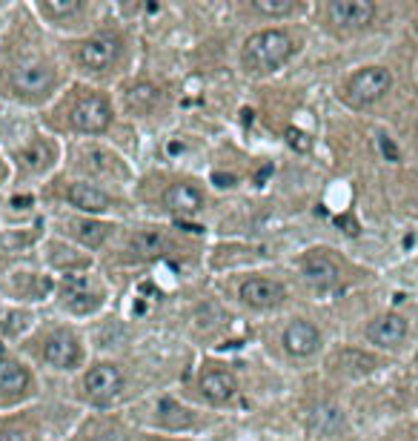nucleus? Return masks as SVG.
Wrapping results in <instances>:
<instances>
[{"label": "nucleus", "mask_w": 418, "mask_h": 441, "mask_svg": "<svg viewBox=\"0 0 418 441\" xmlns=\"http://www.w3.org/2000/svg\"><path fill=\"white\" fill-rule=\"evenodd\" d=\"M292 52H296V40H292L286 32H258L243 43V66L249 72H272L278 66H284Z\"/></svg>", "instance_id": "f257e3e1"}, {"label": "nucleus", "mask_w": 418, "mask_h": 441, "mask_svg": "<svg viewBox=\"0 0 418 441\" xmlns=\"http://www.w3.org/2000/svg\"><path fill=\"white\" fill-rule=\"evenodd\" d=\"M393 86V75L384 69V66H367L361 72H355L350 80H347V89H344V98L350 106L355 109H364L369 104H375L379 98H384Z\"/></svg>", "instance_id": "f03ea898"}, {"label": "nucleus", "mask_w": 418, "mask_h": 441, "mask_svg": "<svg viewBox=\"0 0 418 441\" xmlns=\"http://www.w3.org/2000/svg\"><path fill=\"white\" fill-rule=\"evenodd\" d=\"M120 55V40L118 37H109V35H98V37H89L80 43L77 49V61L92 69V72H103L109 69Z\"/></svg>", "instance_id": "7ed1b4c3"}, {"label": "nucleus", "mask_w": 418, "mask_h": 441, "mask_svg": "<svg viewBox=\"0 0 418 441\" xmlns=\"http://www.w3.org/2000/svg\"><path fill=\"white\" fill-rule=\"evenodd\" d=\"M69 120H72V126L77 132H103L109 126V120H112V112H109V104L103 98L89 95V98H83L72 109Z\"/></svg>", "instance_id": "20e7f679"}, {"label": "nucleus", "mask_w": 418, "mask_h": 441, "mask_svg": "<svg viewBox=\"0 0 418 441\" xmlns=\"http://www.w3.org/2000/svg\"><path fill=\"white\" fill-rule=\"evenodd\" d=\"M327 15L341 29H361V26L372 23L375 6L369 4V0H332V4L327 6Z\"/></svg>", "instance_id": "39448f33"}, {"label": "nucleus", "mask_w": 418, "mask_h": 441, "mask_svg": "<svg viewBox=\"0 0 418 441\" xmlns=\"http://www.w3.org/2000/svg\"><path fill=\"white\" fill-rule=\"evenodd\" d=\"M83 384H87L89 399H95V402H112L115 395L123 390V375L112 364H98V367L89 370V375H87V381H83Z\"/></svg>", "instance_id": "423d86ee"}, {"label": "nucleus", "mask_w": 418, "mask_h": 441, "mask_svg": "<svg viewBox=\"0 0 418 441\" xmlns=\"http://www.w3.org/2000/svg\"><path fill=\"white\" fill-rule=\"evenodd\" d=\"M321 344V335L315 330V324L310 321H292L284 330V349L289 356H312Z\"/></svg>", "instance_id": "0eeeda50"}, {"label": "nucleus", "mask_w": 418, "mask_h": 441, "mask_svg": "<svg viewBox=\"0 0 418 441\" xmlns=\"http://www.w3.org/2000/svg\"><path fill=\"white\" fill-rule=\"evenodd\" d=\"M367 338H369L372 344H379V347H398V344L407 338V321H404L401 316H395V313L381 316V318L369 321Z\"/></svg>", "instance_id": "6e6552de"}, {"label": "nucleus", "mask_w": 418, "mask_h": 441, "mask_svg": "<svg viewBox=\"0 0 418 441\" xmlns=\"http://www.w3.org/2000/svg\"><path fill=\"white\" fill-rule=\"evenodd\" d=\"M241 298L249 306H278L286 298V290L278 281H267V278H253L241 287Z\"/></svg>", "instance_id": "1a4fd4ad"}, {"label": "nucleus", "mask_w": 418, "mask_h": 441, "mask_svg": "<svg viewBox=\"0 0 418 441\" xmlns=\"http://www.w3.org/2000/svg\"><path fill=\"white\" fill-rule=\"evenodd\" d=\"M52 69L44 63H20L15 69V86L26 95H40L52 86Z\"/></svg>", "instance_id": "9d476101"}, {"label": "nucleus", "mask_w": 418, "mask_h": 441, "mask_svg": "<svg viewBox=\"0 0 418 441\" xmlns=\"http://www.w3.org/2000/svg\"><path fill=\"white\" fill-rule=\"evenodd\" d=\"M44 359L49 364L61 367V370H72L77 364V359H80V349H77L75 338H69V335H52L46 341V347H44Z\"/></svg>", "instance_id": "9b49d317"}, {"label": "nucleus", "mask_w": 418, "mask_h": 441, "mask_svg": "<svg viewBox=\"0 0 418 441\" xmlns=\"http://www.w3.org/2000/svg\"><path fill=\"white\" fill-rule=\"evenodd\" d=\"M201 390H203V395H206L209 402L221 404V402H229L232 395H235L238 381H235V375L227 373V370H213V373H206V375L201 378Z\"/></svg>", "instance_id": "f8f14e48"}, {"label": "nucleus", "mask_w": 418, "mask_h": 441, "mask_svg": "<svg viewBox=\"0 0 418 441\" xmlns=\"http://www.w3.org/2000/svg\"><path fill=\"white\" fill-rule=\"evenodd\" d=\"M66 198H69L72 206H77V209H83V212H103V209L112 206L109 195L101 192V190H95V187H89V184H75V187H69Z\"/></svg>", "instance_id": "ddd939ff"}, {"label": "nucleus", "mask_w": 418, "mask_h": 441, "mask_svg": "<svg viewBox=\"0 0 418 441\" xmlns=\"http://www.w3.org/2000/svg\"><path fill=\"white\" fill-rule=\"evenodd\" d=\"M163 204L170 206L172 212H181V215H195V212L203 206V198H201V192H198L195 187H189V184H175V187L166 190Z\"/></svg>", "instance_id": "4468645a"}, {"label": "nucleus", "mask_w": 418, "mask_h": 441, "mask_svg": "<svg viewBox=\"0 0 418 441\" xmlns=\"http://www.w3.org/2000/svg\"><path fill=\"white\" fill-rule=\"evenodd\" d=\"M304 275L307 281H312L315 287H332L338 281V267L336 261H329L327 255H307L304 258Z\"/></svg>", "instance_id": "2eb2a0df"}, {"label": "nucleus", "mask_w": 418, "mask_h": 441, "mask_svg": "<svg viewBox=\"0 0 418 441\" xmlns=\"http://www.w3.org/2000/svg\"><path fill=\"white\" fill-rule=\"evenodd\" d=\"M63 301L77 313H87L92 310V301H89V281L83 275H66L63 284Z\"/></svg>", "instance_id": "dca6fc26"}, {"label": "nucleus", "mask_w": 418, "mask_h": 441, "mask_svg": "<svg viewBox=\"0 0 418 441\" xmlns=\"http://www.w3.org/2000/svg\"><path fill=\"white\" fill-rule=\"evenodd\" d=\"M129 247H132V252H138L141 258H155V255H160V252L166 249V241H163V235H158V232H152V230H141V232L132 235Z\"/></svg>", "instance_id": "f3484780"}, {"label": "nucleus", "mask_w": 418, "mask_h": 441, "mask_svg": "<svg viewBox=\"0 0 418 441\" xmlns=\"http://www.w3.org/2000/svg\"><path fill=\"white\" fill-rule=\"evenodd\" d=\"M29 384V373L15 361H0V392H20Z\"/></svg>", "instance_id": "a211bd4d"}, {"label": "nucleus", "mask_w": 418, "mask_h": 441, "mask_svg": "<svg viewBox=\"0 0 418 441\" xmlns=\"http://www.w3.org/2000/svg\"><path fill=\"white\" fill-rule=\"evenodd\" d=\"M127 101H129L132 109L149 112V109L160 101V92H158V86H152V83H138V86H132V89H129Z\"/></svg>", "instance_id": "6ab92c4d"}, {"label": "nucleus", "mask_w": 418, "mask_h": 441, "mask_svg": "<svg viewBox=\"0 0 418 441\" xmlns=\"http://www.w3.org/2000/svg\"><path fill=\"white\" fill-rule=\"evenodd\" d=\"M341 424H344V418H341V413H338L336 407H318L315 416H312V427H315L318 433H324V435L338 433Z\"/></svg>", "instance_id": "aec40b11"}, {"label": "nucleus", "mask_w": 418, "mask_h": 441, "mask_svg": "<svg viewBox=\"0 0 418 441\" xmlns=\"http://www.w3.org/2000/svg\"><path fill=\"white\" fill-rule=\"evenodd\" d=\"M83 158H87V161H83V163H87V169L98 172V175H109L115 169V161H118L115 155H109L106 149H98V147L87 149V152H83Z\"/></svg>", "instance_id": "412c9836"}, {"label": "nucleus", "mask_w": 418, "mask_h": 441, "mask_svg": "<svg viewBox=\"0 0 418 441\" xmlns=\"http://www.w3.org/2000/svg\"><path fill=\"white\" fill-rule=\"evenodd\" d=\"M160 421H163L166 427H189V424H192V416H189L181 404L163 399V402H160Z\"/></svg>", "instance_id": "4be33fe9"}, {"label": "nucleus", "mask_w": 418, "mask_h": 441, "mask_svg": "<svg viewBox=\"0 0 418 441\" xmlns=\"http://www.w3.org/2000/svg\"><path fill=\"white\" fill-rule=\"evenodd\" d=\"M253 6H255L261 15L284 18V15H292V12H296V0H255Z\"/></svg>", "instance_id": "5701e85b"}, {"label": "nucleus", "mask_w": 418, "mask_h": 441, "mask_svg": "<svg viewBox=\"0 0 418 441\" xmlns=\"http://www.w3.org/2000/svg\"><path fill=\"white\" fill-rule=\"evenodd\" d=\"M77 235L80 241L87 244V247H101L103 238H106V227L103 224H95V220H83V224H77Z\"/></svg>", "instance_id": "b1692460"}, {"label": "nucleus", "mask_w": 418, "mask_h": 441, "mask_svg": "<svg viewBox=\"0 0 418 441\" xmlns=\"http://www.w3.org/2000/svg\"><path fill=\"white\" fill-rule=\"evenodd\" d=\"M77 9H80L77 0H44V4H40V12L49 18H69Z\"/></svg>", "instance_id": "393cba45"}, {"label": "nucleus", "mask_w": 418, "mask_h": 441, "mask_svg": "<svg viewBox=\"0 0 418 441\" xmlns=\"http://www.w3.org/2000/svg\"><path fill=\"white\" fill-rule=\"evenodd\" d=\"M23 163H26L29 169H44V166L49 163V149H46L44 144L29 147V149L23 152Z\"/></svg>", "instance_id": "a878e982"}, {"label": "nucleus", "mask_w": 418, "mask_h": 441, "mask_svg": "<svg viewBox=\"0 0 418 441\" xmlns=\"http://www.w3.org/2000/svg\"><path fill=\"white\" fill-rule=\"evenodd\" d=\"M286 141H289V147H296L298 152H307V149L312 147V141H310L307 132H301V129H296V126L286 129Z\"/></svg>", "instance_id": "bb28decb"}, {"label": "nucleus", "mask_w": 418, "mask_h": 441, "mask_svg": "<svg viewBox=\"0 0 418 441\" xmlns=\"http://www.w3.org/2000/svg\"><path fill=\"white\" fill-rule=\"evenodd\" d=\"M379 147H381V152H384L387 161H398V149H395V144L387 135H379Z\"/></svg>", "instance_id": "cd10ccee"}, {"label": "nucleus", "mask_w": 418, "mask_h": 441, "mask_svg": "<svg viewBox=\"0 0 418 441\" xmlns=\"http://www.w3.org/2000/svg\"><path fill=\"white\" fill-rule=\"evenodd\" d=\"M213 181H215L218 187H232V184H235L232 175H221V172H215V175H213Z\"/></svg>", "instance_id": "c85d7f7f"}, {"label": "nucleus", "mask_w": 418, "mask_h": 441, "mask_svg": "<svg viewBox=\"0 0 418 441\" xmlns=\"http://www.w3.org/2000/svg\"><path fill=\"white\" fill-rule=\"evenodd\" d=\"M0 441H23V433H18V430H6V433H0Z\"/></svg>", "instance_id": "c756f323"}]
</instances>
